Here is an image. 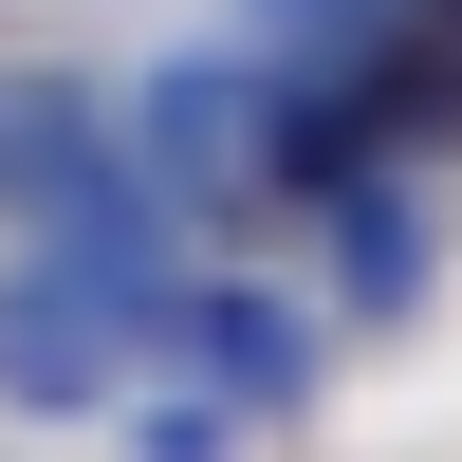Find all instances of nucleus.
<instances>
[{
  "label": "nucleus",
  "mask_w": 462,
  "mask_h": 462,
  "mask_svg": "<svg viewBox=\"0 0 462 462\" xmlns=\"http://www.w3.org/2000/svg\"><path fill=\"white\" fill-rule=\"evenodd\" d=\"M130 167L148 185H278V74H259V56H185L167 93H148Z\"/></svg>",
  "instance_id": "obj_2"
},
{
  "label": "nucleus",
  "mask_w": 462,
  "mask_h": 462,
  "mask_svg": "<svg viewBox=\"0 0 462 462\" xmlns=\"http://www.w3.org/2000/svg\"><path fill=\"white\" fill-rule=\"evenodd\" d=\"M148 278L167 259H111V241H37L0 278V389L19 407H93L111 370L148 352Z\"/></svg>",
  "instance_id": "obj_1"
},
{
  "label": "nucleus",
  "mask_w": 462,
  "mask_h": 462,
  "mask_svg": "<svg viewBox=\"0 0 462 462\" xmlns=\"http://www.w3.org/2000/svg\"><path fill=\"white\" fill-rule=\"evenodd\" d=\"M204 370H222L241 407H296V370H315V352L278 333V296H204Z\"/></svg>",
  "instance_id": "obj_3"
}]
</instances>
